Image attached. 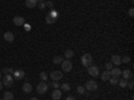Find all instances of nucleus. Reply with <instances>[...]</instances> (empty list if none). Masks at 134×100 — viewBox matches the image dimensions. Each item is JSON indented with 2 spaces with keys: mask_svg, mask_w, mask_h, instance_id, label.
<instances>
[{
  "mask_svg": "<svg viewBox=\"0 0 134 100\" xmlns=\"http://www.w3.org/2000/svg\"><path fill=\"white\" fill-rule=\"evenodd\" d=\"M14 82H15V79H14L12 75H4V76L2 77V83H3V85H5V87H12V85H14Z\"/></svg>",
  "mask_w": 134,
  "mask_h": 100,
  "instance_id": "nucleus-1",
  "label": "nucleus"
},
{
  "mask_svg": "<svg viewBox=\"0 0 134 100\" xmlns=\"http://www.w3.org/2000/svg\"><path fill=\"white\" fill-rule=\"evenodd\" d=\"M81 61H82L83 67H90V65H93V56L90 53H85L81 58Z\"/></svg>",
  "mask_w": 134,
  "mask_h": 100,
  "instance_id": "nucleus-2",
  "label": "nucleus"
},
{
  "mask_svg": "<svg viewBox=\"0 0 134 100\" xmlns=\"http://www.w3.org/2000/svg\"><path fill=\"white\" fill-rule=\"evenodd\" d=\"M47 90H48V84L46 83V82H40L38 85H36V91H38V93H40V95H44L47 92Z\"/></svg>",
  "mask_w": 134,
  "mask_h": 100,
  "instance_id": "nucleus-3",
  "label": "nucleus"
},
{
  "mask_svg": "<svg viewBox=\"0 0 134 100\" xmlns=\"http://www.w3.org/2000/svg\"><path fill=\"white\" fill-rule=\"evenodd\" d=\"M60 64H62V71H63V72H70V71L72 70V61H70L69 59L63 60Z\"/></svg>",
  "mask_w": 134,
  "mask_h": 100,
  "instance_id": "nucleus-4",
  "label": "nucleus"
},
{
  "mask_svg": "<svg viewBox=\"0 0 134 100\" xmlns=\"http://www.w3.org/2000/svg\"><path fill=\"white\" fill-rule=\"evenodd\" d=\"M85 88H86L87 91H97L98 90V84H97L95 80H87Z\"/></svg>",
  "mask_w": 134,
  "mask_h": 100,
  "instance_id": "nucleus-5",
  "label": "nucleus"
},
{
  "mask_svg": "<svg viewBox=\"0 0 134 100\" xmlns=\"http://www.w3.org/2000/svg\"><path fill=\"white\" fill-rule=\"evenodd\" d=\"M87 72H88V75H91L93 77L99 76V68H98V67H95V65H90V67H87Z\"/></svg>",
  "mask_w": 134,
  "mask_h": 100,
  "instance_id": "nucleus-6",
  "label": "nucleus"
},
{
  "mask_svg": "<svg viewBox=\"0 0 134 100\" xmlns=\"http://www.w3.org/2000/svg\"><path fill=\"white\" fill-rule=\"evenodd\" d=\"M50 77H51L54 82H58V80H60L62 77H63V72L62 71H52L50 73Z\"/></svg>",
  "mask_w": 134,
  "mask_h": 100,
  "instance_id": "nucleus-7",
  "label": "nucleus"
},
{
  "mask_svg": "<svg viewBox=\"0 0 134 100\" xmlns=\"http://www.w3.org/2000/svg\"><path fill=\"white\" fill-rule=\"evenodd\" d=\"M14 24L16 27H21V26H24L26 24V19L23 16H15L14 17Z\"/></svg>",
  "mask_w": 134,
  "mask_h": 100,
  "instance_id": "nucleus-8",
  "label": "nucleus"
},
{
  "mask_svg": "<svg viewBox=\"0 0 134 100\" xmlns=\"http://www.w3.org/2000/svg\"><path fill=\"white\" fill-rule=\"evenodd\" d=\"M12 76H14V79L20 80V79H23V77L26 76V72H24L23 70H15L14 73H12Z\"/></svg>",
  "mask_w": 134,
  "mask_h": 100,
  "instance_id": "nucleus-9",
  "label": "nucleus"
},
{
  "mask_svg": "<svg viewBox=\"0 0 134 100\" xmlns=\"http://www.w3.org/2000/svg\"><path fill=\"white\" fill-rule=\"evenodd\" d=\"M109 72H110V76H111V77H119L121 73H122V71L118 68V67H115V68H111Z\"/></svg>",
  "mask_w": 134,
  "mask_h": 100,
  "instance_id": "nucleus-10",
  "label": "nucleus"
},
{
  "mask_svg": "<svg viewBox=\"0 0 134 100\" xmlns=\"http://www.w3.org/2000/svg\"><path fill=\"white\" fill-rule=\"evenodd\" d=\"M4 40H7L8 43H12L14 40H15V35L11 31H7L5 33H4Z\"/></svg>",
  "mask_w": 134,
  "mask_h": 100,
  "instance_id": "nucleus-11",
  "label": "nucleus"
},
{
  "mask_svg": "<svg viewBox=\"0 0 134 100\" xmlns=\"http://www.w3.org/2000/svg\"><path fill=\"white\" fill-rule=\"evenodd\" d=\"M121 76H124V79L125 80H129L133 77V73H131V70H125V71H122Z\"/></svg>",
  "mask_w": 134,
  "mask_h": 100,
  "instance_id": "nucleus-12",
  "label": "nucleus"
},
{
  "mask_svg": "<svg viewBox=\"0 0 134 100\" xmlns=\"http://www.w3.org/2000/svg\"><path fill=\"white\" fill-rule=\"evenodd\" d=\"M111 63H113V65L118 67L122 63V60H121V58L118 56V55H113V56H111Z\"/></svg>",
  "mask_w": 134,
  "mask_h": 100,
  "instance_id": "nucleus-13",
  "label": "nucleus"
},
{
  "mask_svg": "<svg viewBox=\"0 0 134 100\" xmlns=\"http://www.w3.org/2000/svg\"><path fill=\"white\" fill-rule=\"evenodd\" d=\"M62 97V91L59 90V88H57V90L52 91V99L54 100H59Z\"/></svg>",
  "mask_w": 134,
  "mask_h": 100,
  "instance_id": "nucleus-14",
  "label": "nucleus"
},
{
  "mask_svg": "<svg viewBox=\"0 0 134 100\" xmlns=\"http://www.w3.org/2000/svg\"><path fill=\"white\" fill-rule=\"evenodd\" d=\"M31 91H32L31 83H24V84H23V92H24V93H31Z\"/></svg>",
  "mask_w": 134,
  "mask_h": 100,
  "instance_id": "nucleus-15",
  "label": "nucleus"
},
{
  "mask_svg": "<svg viewBox=\"0 0 134 100\" xmlns=\"http://www.w3.org/2000/svg\"><path fill=\"white\" fill-rule=\"evenodd\" d=\"M26 5L28 8H35L38 5V0H26Z\"/></svg>",
  "mask_w": 134,
  "mask_h": 100,
  "instance_id": "nucleus-16",
  "label": "nucleus"
},
{
  "mask_svg": "<svg viewBox=\"0 0 134 100\" xmlns=\"http://www.w3.org/2000/svg\"><path fill=\"white\" fill-rule=\"evenodd\" d=\"M57 20H58V19H55V17H52L50 14H47V16H46V23H47V24H54Z\"/></svg>",
  "mask_w": 134,
  "mask_h": 100,
  "instance_id": "nucleus-17",
  "label": "nucleus"
},
{
  "mask_svg": "<svg viewBox=\"0 0 134 100\" xmlns=\"http://www.w3.org/2000/svg\"><path fill=\"white\" fill-rule=\"evenodd\" d=\"M3 100H14V93H12V92H9V91L4 92Z\"/></svg>",
  "mask_w": 134,
  "mask_h": 100,
  "instance_id": "nucleus-18",
  "label": "nucleus"
},
{
  "mask_svg": "<svg viewBox=\"0 0 134 100\" xmlns=\"http://www.w3.org/2000/svg\"><path fill=\"white\" fill-rule=\"evenodd\" d=\"M100 77H102L103 82H109V79H110L111 76H110V72H109V71H105L102 75H100Z\"/></svg>",
  "mask_w": 134,
  "mask_h": 100,
  "instance_id": "nucleus-19",
  "label": "nucleus"
},
{
  "mask_svg": "<svg viewBox=\"0 0 134 100\" xmlns=\"http://www.w3.org/2000/svg\"><path fill=\"white\" fill-rule=\"evenodd\" d=\"M72 56H74V52H72L71 49H66V51H64V58H66V59L70 60Z\"/></svg>",
  "mask_w": 134,
  "mask_h": 100,
  "instance_id": "nucleus-20",
  "label": "nucleus"
},
{
  "mask_svg": "<svg viewBox=\"0 0 134 100\" xmlns=\"http://www.w3.org/2000/svg\"><path fill=\"white\" fill-rule=\"evenodd\" d=\"M60 88H62V91H66V92H69V91L71 90V85H70L69 83H63V84L60 85Z\"/></svg>",
  "mask_w": 134,
  "mask_h": 100,
  "instance_id": "nucleus-21",
  "label": "nucleus"
},
{
  "mask_svg": "<svg viewBox=\"0 0 134 100\" xmlns=\"http://www.w3.org/2000/svg\"><path fill=\"white\" fill-rule=\"evenodd\" d=\"M76 91H78V93H81V95H86V88L85 87H82V85H78L76 87Z\"/></svg>",
  "mask_w": 134,
  "mask_h": 100,
  "instance_id": "nucleus-22",
  "label": "nucleus"
},
{
  "mask_svg": "<svg viewBox=\"0 0 134 100\" xmlns=\"http://www.w3.org/2000/svg\"><path fill=\"white\" fill-rule=\"evenodd\" d=\"M52 61H54V64H60V63L63 61V58H62V56H55V58L52 59Z\"/></svg>",
  "mask_w": 134,
  "mask_h": 100,
  "instance_id": "nucleus-23",
  "label": "nucleus"
},
{
  "mask_svg": "<svg viewBox=\"0 0 134 100\" xmlns=\"http://www.w3.org/2000/svg\"><path fill=\"white\" fill-rule=\"evenodd\" d=\"M40 79H42V82H47L48 73H47V72H40Z\"/></svg>",
  "mask_w": 134,
  "mask_h": 100,
  "instance_id": "nucleus-24",
  "label": "nucleus"
},
{
  "mask_svg": "<svg viewBox=\"0 0 134 100\" xmlns=\"http://www.w3.org/2000/svg\"><path fill=\"white\" fill-rule=\"evenodd\" d=\"M118 85H119V87H122V88H126V85H127V80H125V79L118 80Z\"/></svg>",
  "mask_w": 134,
  "mask_h": 100,
  "instance_id": "nucleus-25",
  "label": "nucleus"
},
{
  "mask_svg": "<svg viewBox=\"0 0 134 100\" xmlns=\"http://www.w3.org/2000/svg\"><path fill=\"white\" fill-rule=\"evenodd\" d=\"M14 71H15L14 68H4L2 72H4L5 75H12V73H14Z\"/></svg>",
  "mask_w": 134,
  "mask_h": 100,
  "instance_id": "nucleus-26",
  "label": "nucleus"
},
{
  "mask_svg": "<svg viewBox=\"0 0 134 100\" xmlns=\"http://www.w3.org/2000/svg\"><path fill=\"white\" fill-rule=\"evenodd\" d=\"M109 82H110V84L117 85V84H118V77H110V79H109Z\"/></svg>",
  "mask_w": 134,
  "mask_h": 100,
  "instance_id": "nucleus-27",
  "label": "nucleus"
},
{
  "mask_svg": "<svg viewBox=\"0 0 134 100\" xmlns=\"http://www.w3.org/2000/svg\"><path fill=\"white\" fill-rule=\"evenodd\" d=\"M44 4H46V7H48V8H54V3L51 2V0H47V2H44Z\"/></svg>",
  "mask_w": 134,
  "mask_h": 100,
  "instance_id": "nucleus-28",
  "label": "nucleus"
},
{
  "mask_svg": "<svg viewBox=\"0 0 134 100\" xmlns=\"http://www.w3.org/2000/svg\"><path fill=\"white\" fill-rule=\"evenodd\" d=\"M126 87H129L130 90H131V88L134 87V82H133V77H131V79H129V80H127V85H126Z\"/></svg>",
  "mask_w": 134,
  "mask_h": 100,
  "instance_id": "nucleus-29",
  "label": "nucleus"
},
{
  "mask_svg": "<svg viewBox=\"0 0 134 100\" xmlns=\"http://www.w3.org/2000/svg\"><path fill=\"white\" fill-rule=\"evenodd\" d=\"M51 85H52L54 90H57V88H60V84H59L58 82H54V83H51Z\"/></svg>",
  "mask_w": 134,
  "mask_h": 100,
  "instance_id": "nucleus-30",
  "label": "nucleus"
},
{
  "mask_svg": "<svg viewBox=\"0 0 134 100\" xmlns=\"http://www.w3.org/2000/svg\"><path fill=\"white\" fill-rule=\"evenodd\" d=\"M121 60H122V63H125V64H126V63H130L131 59H130V56H125L124 59H121Z\"/></svg>",
  "mask_w": 134,
  "mask_h": 100,
  "instance_id": "nucleus-31",
  "label": "nucleus"
},
{
  "mask_svg": "<svg viewBox=\"0 0 134 100\" xmlns=\"http://www.w3.org/2000/svg\"><path fill=\"white\" fill-rule=\"evenodd\" d=\"M111 68H113V63H111V61L106 63V70H107V71H110Z\"/></svg>",
  "mask_w": 134,
  "mask_h": 100,
  "instance_id": "nucleus-32",
  "label": "nucleus"
},
{
  "mask_svg": "<svg viewBox=\"0 0 134 100\" xmlns=\"http://www.w3.org/2000/svg\"><path fill=\"white\" fill-rule=\"evenodd\" d=\"M38 5H39L40 9H44V8H46V4H44V2H43V3H38Z\"/></svg>",
  "mask_w": 134,
  "mask_h": 100,
  "instance_id": "nucleus-33",
  "label": "nucleus"
},
{
  "mask_svg": "<svg viewBox=\"0 0 134 100\" xmlns=\"http://www.w3.org/2000/svg\"><path fill=\"white\" fill-rule=\"evenodd\" d=\"M129 16H130V17H133V16H134V9H133V8H130V9H129Z\"/></svg>",
  "mask_w": 134,
  "mask_h": 100,
  "instance_id": "nucleus-34",
  "label": "nucleus"
},
{
  "mask_svg": "<svg viewBox=\"0 0 134 100\" xmlns=\"http://www.w3.org/2000/svg\"><path fill=\"white\" fill-rule=\"evenodd\" d=\"M24 28H26V31H30V29H31V26H28V24H24Z\"/></svg>",
  "mask_w": 134,
  "mask_h": 100,
  "instance_id": "nucleus-35",
  "label": "nucleus"
},
{
  "mask_svg": "<svg viewBox=\"0 0 134 100\" xmlns=\"http://www.w3.org/2000/svg\"><path fill=\"white\" fill-rule=\"evenodd\" d=\"M66 100H76V99H75V97H72V96H69Z\"/></svg>",
  "mask_w": 134,
  "mask_h": 100,
  "instance_id": "nucleus-36",
  "label": "nucleus"
},
{
  "mask_svg": "<svg viewBox=\"0 0 134 100\" xmlns=\"http://www.w3.org/2000/svg\"><path fill=\"white\" fill-rule=\"evenodd\" d=\"M2 88H3V83L0 82V91H2Z\"/></svg>",
  "mask_w": 134,
  "mask_h": 100,
  "instance_id": "nucleus-37",
  "label": "nucleus"
},
{
  "mask_svg": "<svg viewBox=\"0 0 134 100\" xmlns=\"http://www.w3.org/2000/svg\"><path fill=\"white\" fill-rule=\"evenodd\" d=\"M2 77H3V73H2V71H0V80H2Z\"/></svg>",
  "mask_w": 134,
  "mask_h": 100,
  "instance_id": "nucleus-38",
  "label": "nucleus"
},
{
  "mask_svg": "<svg viewBox=\"0 0 134 100\" xmlns=\"http://www.w3.org/2000/svg\"><path fill=\"white\" fill-rule=\"evenodd\" d=\"M43 2H46V0H38V3H43Z\"/></svg>",
  "mask_w": 134,
  "mask_h": 100,
  "instance_id": "nucleus-39",
  "label": "nucleus"
},
{
  "mask_svg": "<svg viewBox=\"0 0 134 100\" xmlns=\"http://www.w3.org/2000/svg\"><path fill=\"white\" fill-rule=\"evenodd\" d=\"M30 100H38V97H31Z\"/></svg>",
  "mask_w": 134,
  "mask_h": 100,
  "instance_id": "nucleus-40",
  "label": "nucleus"
},
{
  "mask_svg": "<svg viewBox=\"0 0 134 100\" xmlns=\"http://www.w3.org/2000/svg\"><path fill=\"white\" fill-rule=\"evenodd\" d=\"M0 100H3V99H0Z\"/></svg>",
  "mask_w": 134,
  "mask_h": 100,
  "instance_id": "nucleus-41",
  "label": "nucleus"
},
{
  "mask_svg": "<svg viewBox=\"0 0 134 100\" xmlns=\"http://www.w3.org/2000/svg\"><path fill=\"white\" fill-rule=\"evenodd\" d=\"M52 100H54V99H52Z\"/></svg>",
  "mask_w": 134,
  "mask_h": 100,
  "instance_id": "nucleus-42",
  "label": "nucleus"
}]
</instances>
